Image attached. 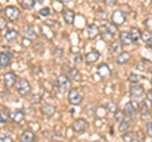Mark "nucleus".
Masks as SVG:
<instances>
[{
	"instance_id": "9d476101",
	"label": "nucleus",
	"mask_w": 152,
	"mask_h": 142,
	"mask_svg": "<svg viewBox=\"0 0 152 142\" xmlns=\"http://www.w3.org/2000/svg\"><path fill=\"white\" fill-rule=\"evenodd\" d=\"M99 57H100V53H99L98 51H90L86 53V56H85V61H86L88 64H94L99 60Z\"/></svg>"
},
{
	"instance_id": "9b49d317",
	"label": "nucleus",
	"mask_w": 152,
	"mask_h": 142,
	"mask_svg": "<svg viewBox=\"0 0 152 142\" xmlns=\"http://www.w3.org/2000/svg\"><path fill=\"white\" fill-rule=\"evenodd\" d=\"M62 17L66 24H72L75 19V13L72 10H70V9H65L62 12Z\"/></svg>"
},
{
	"instance_id": "c9c22d12",
	"label": "nucleus",
	"mask_w": 152,
	"mask_h": 142,
	"mask_svg": "<svg viewBox=\"0 0 152 142\" xmlns=\"http://www.w3.org/2000/svg\"><path fill=\"white\" fill-rule=\"evenodd\" d=\"M123 140L124 141H134V137L132 133H124L123 135Z\"/></svg>"
},
{
	"instance_id": "dca6fc26",
	"label": "nucleus",
	"mask_w": 152,
	"mask_h": 142,
	"mask_svg": "<svg viewBox=\"0 0 152 142\" xmlns=\"http://www.w3.org/2000/svg\"><path fill=\"white\" fill-rule=\"evenodd\" d=\"M131 36H132V41L133 43H138L140 40H142V33L140 32L138 28H132L131 29Z\"/></svg>"
},
{
	"instance_id": "f257e3e1",
	"label": "nucleus",
	"mask_w": 152,
	"mask_h": 142,
	"mask_svg": "<svg viewBox=\"0 0 152 142\" xmlns=\"http://www.w3.org/2000/svg\"><path fill=\"white\" fill-rule=\"evenodd\" d=\"M17 90L22 97H27L31 93V84L26 79H19L17 81Z\"/></svg>"
},
{
	"instance_id": "f3484780",
	"label": "nucleus",
	"mask_w": 152,
	"mask_h": 142,
	"mask_svg": "<svg viewBox=\"0 0 152 142\" xmlns=\"http://www.w3.org/2000/svg\"><path fill=\"white\" fill-rule=\"evenodd\" d=\"M42 112H43V114H46L47 117H52L56 113V107L51 105V104H46V105L42 107Z\"/></svg>"
},
{
	"instance_id": "c85d7f7f",
	"label": "nucleus",
	"mask_w": 152,
	"mask_h": 142,
	"mask_svg": "<svg viewBox=\"0 0 152 142\" xmlns=\"http://www.w3.org/2000/svg\"><path fill=\"white\" fill-rule=\"evenodd\" d=\"M140 79H141V76L137 74H129V76H128V80H129L131 83H138Z\"/></svg>"
},
{
	"instance_id": "79ce46f5",
	"label": "nucleus",
	"mask_w": 152,
	"mask_h": 142,
	"mask_svg": "<svg viewBox=\"0 0 152 142\" xmlns=\"http://www.w3.org/2000/svg\"><path fill=\"white\" fill-rule=\"evenodd\" d=\"M104 1H105V4H107V5H109V7H112V5L115 4V0H104Z\"/></svg>"
},
{
	"instance_id": "7c9ffc66",
	"label": "nucleus",
	"mask_w": 152,
	"mask_h": 142,
	"mask_svg": "<svg viewBox=\"0 0 152 142\" xmlns=\"http://www.w3.org/2000/svg\"><path fill=\"white\" fill-rule=\"evenodd\" d=\"M121 43L122 42H113V45H112V48H113V52H119L122 50V47H121Z\"/></svg>"
},
{
	"instance_id": "a19ab883",
	"label": "nucleus",
	"mask_w": 152,
	"mask_h": 142,
	"mask_svg": "<svg viewBox=\"0 0 152 142\" xmlns=\"http://www.w3.org/2000/svg\"><path fill=\"white\" fill-rule=\"evenodd\" d=\"M147 99H148V102H150V105L152 107V90L147 93Z\"/></svg>"
},
{
	"instance_id": "0eeeda50",
	"label": "nucleus",
	"mask_w": 152,
	"mask_h": 142,
	"mask_svg": "<svg viewBox=\"0 0 152 142\" xmlns=\"http://www.w3.org/2000/svg\"><path fill=\"white\" fill-rule=\"evenodd\" d=\"M5 17L9 20H17L19 17V9L17 7H7L5 8Z\"/></svg>"
},
{
	"instance_id": "e433bc0d",
	"label": "nucleus",
	"mask_w": 152,
	"mask_h": 142,
	"mask_svg": "<svg viewBox=\"0 0 152 142\" xmlns=\"http://www.w3.org/2000/svg\"><path fill=\"white\" fill-rule=\"evenodd\" d=\"M146 131H147V133H148L150 136H152V122H148V123H147Z\"/></svg>"
},
{
	"instance_id": "bb28decb",
	"label": "nucleus",
	"mask_w": 152,
	"mask_h": 142,
	"mask_svg": "<svg viewBox=\"0 0 152 142\" xmlns=\"http://www.w3.org/2000/svg\"><path fill=\"white\" fill-rule=\"evenodd\" d=\"M7 122H8V116H7L5 111L3 109L1 112H0V123H1V126H4Z\"/></svg>"
},
{
	"instance_id": "f03ea898",
	"label": "nucleus",
	"mask_w": 152,
	"mask_h": 142,
	"mask_svg": "<svg viewBox=\"0 0 152 142\" xmlns=\"http://www.w3.org/2000/svg\"><path fill=\"white\" fill-rule=\"evenodd\" d=\"M145 97V89L141 85H133L131 88V98L134 102H142V99Z\"/></svg>"
},
{
	"instance_id": "393cba45",
	"label": "nucleus",
	"mask_w": 152,
	"mask_h": 142,
	"mask_svg": "<svg viewBox=\"0 0 152 142\" xmlns=\"http://www.w3.org/2000/svg\"><path fill=\"white\" fill-rule=\"evenodd\" d=\"M128 128H129V122L123 119V121L121 122L119 128H118V130H119V132H122V133H124V132H127V131H128Z\"/></svg>"
},
{
	"instance_id": "6e6552de",
	"label": "nucleus",
	"mask_w": 152,
	"mask_h": 142,
	"mask_svg": "<svg viewBox=\"0 0 152 142\" xmlns=\"http://www.w3.org/2000/svg\"><path fill=\"white\" fill-rule=\"evenodd\" d=\"M126 22V17L121 10H115L112 14V23H114L115 26H122Z\"/></svg>"
},
{
	"instance_id": "f704fd0d",
	"label": "nucleus",
	"mask_w": 152,
	"mask_h": 142,
	"mask_svg": "<svg viewBox=\"0 0 152 142\" xmlns=\"http://www.w3.org/2000/svg\"><path fill=\"white\" fill-rule=\"evenodd\" d=\"M146 112H148V111H147L146 104L143 102H140V113H141V114H143V113H146Z\"/></svg>"
},
{
	"instance_id": "37998d69",
	"label": "nucleus",
	"mask_w": 152,
	"mask_h": 142,
	"mask_svg": "<svg viewBox=\"0 0 152 142\" xmlns=\"http://www.w3.org/2000/svg\"><path fill=\"white\" fill-rule=\"evenodd\" d=\"M72 0H61V3H64V4H70Z\"/></svg>"
},
{
	"instance_id": "6ab92c4d",
	"label": "nucleus",
	"mask_w": 152,
	"mask_h": 142,
	"mask_svg": "<svg viewBox=\"0 0 152 142\" xmlns=\"http://www.w3.org/2000/svg\"><path fill=\"white\" fill-rule=\"evenodd\" d=\"M98 74L100 75L102 78H107V76H109V75H110V70H109L108 65L103 64V65L99 66V67H98Z\"/></svg>"
},
{
	"instance_id": "b1692460",
	"label": "nucleus",
	"mask_w": 152,
	"mask_h": 142,
	"mask_svg": "<svg viewBox=\"0 0 152 142\" xmlns=\"http://www.w3.org/2000/svg\"><path fill=\"white\" fill-rule=\"evenodd\" d=\"M36 3H37L36 0H23L22 5H23V8H24V9H32L33 7H34Z\"/></svg>"
},
{
	"instance_id": "4468645a",
	"label": "nucleus",
	"mask_w": 152,
	"mask_h": 142,
	"mask_svg": "<svg viewBox=\"0 0 152 142\" xmlns=\"http://www.w3.org/2000/svg\"><path fill=\"white\" fill-rule=\"evenodd\" d=\"M119 41L122 42V45H131V43H133L131 32H122L119 34Z\"/></svg>"
},
{
	"instance_id": "39448f33",
	"label": "nucleus",
	"mask_w": 152,
	"mask_h": 142,
	"mask_svg": "<svg viewBox=\"0 0 152 142\" xmlns=\"http://www.w3.org/2000/svg\"><path fill=\"white\" fill-rule=\"evenodd\" d=\"M88 127H89L88 122L85 119H81V118H80V119H76L72 123V130L75 132H77V133H84V132L88 130Z\"/></svg>"
},
{
	"instance_id": "f8f14e48",
	"label": "nucleus",
	"mask_w": 152,
	"mask_h": 142,
	"mask_svg": "<svg viewBox=\"0 0 152 142\" xmlns=\"http://www.w3.org/2000/svg\"><path fill=\"white\" fill-rule=\"evenodd\" d=\"M98 34H99V29H98V27L95 24H89L86 27V36H88L89 40L95 38Z\"/></svg>"
},
{
	"instance_id": "a878e982",
	"label": "nucleus",
	"mask_w": 152,
	"mask_h": 142,
	"mask_svg": "<svg viewBox=\"0 0 152 142\" xmlns=\"http://www.w3.org/2000/svg\"><path fill=\"white\" fill-rule=\"evenodd\" d=\"M107 111L112 112V113H115V112H117V104L114 103L113 100L108 102V104H107Z\"/></svg>"
},
{
	"instance_id": "cd10ccee",
	"label": "nucleus",
	"mask_w": 152,
	"mask_h": 142,
	"mask_svg": "<svg viewBox=\"0 0 152 142\" xmlns=\"http://www.w3.org/2000/svg\"><path fill=\"white\" fill-rule=\"evenodd\" d=\"M105 29H107L109 33H110L112 36H114V34H115V33H117V26L114 24V23H113V24H108Z\"/></svg>"
},
{
	"instance_id": "c03bdc74",
	"label": "nucleus",
	"mask_w": 152,
	"mask_h": 142,
	"mask_svg": "<svg viewBox=\"0 0 152 142\" xmlns=\"http://www.w3.org/2000/svg\"><path fill=\"white\" fill-rule=\"evenodd\" d=\"M36 1H37L38 4H43V1H45V0H36Z\"/></svg>"
},
{
	"instance_id": "473e14b6",
	"label": "nucleus",
	"mask_w": 152,
	"mask_h": 142,
	"mask_svg": "<svg viewBox=\"0 0 152 142\" xmlns=\"http://www.w3.org/2000/svg\"><path fill=\"white\" fill-rule=\"evenodd\" d=\"M39 14L41 15H43V17H48L50 14H51V10H50V8H42L41 10H39Z\"/></svg>"
},
{
	"instance_id": "4be33fe9",
	"label": "nucleus",
	"mask_w": 152,
	"mask_h": 142,
	"mask_svg": "<svg viewBox=\"0 0 152 142\" xmlns=\"http://www.w3.org/2000/svg\"><path fill=\"white\" fill-rule=\"evenodd\" d=\"M20 140L24 141V142H32L33 140H34V133H33L32 131H24L22 133Z\"/></svg>"
},
{
	"instance_id": "4c0bfd02",
	"label": "nucleus",
	"mask_w": 152,
	"mask_h": 142,
	"mask_svg": "<svg viewBox=\"0 0 152 142\" xmlns=\"http://www.w3.org/2000/svg\"><path fill=\"white\" fill-rule=\"evenodd\" d=\"M10 141H13L10 136H8V135L4 136V135H1V142H10Z\"/></svg>"
},
{
	"instance_id": "ea45409f",
	"label": "nucleus",
	"mask_w": 152,
	"mask_h": 142,
	"mask_svg": "<svg viewBox=\"0 0 152 142\" xmlns=\"http://www.w3.org/2000/svg\"><path fill=\"white\" fill-rule=\"evenodd\" d=\"M141 117H142V119H143V121H150L148 112H146V113H143V114H141Z\"/></svg>"
},
{
	"instance_id": "58836bf2",
	"label": "nucleus",
	"mask_w": 152,
	"mask_h": 142,
	"mask_svg": "<svg viewBox=\"0 0 152 142\" xmlns=\"http://www.w3.org/2000/svg\"><path fill=\"white\" fill-rule=\"evenodd\" d=\"M0 28H1V31H4L7 28V22H5V19L4 18H1L0 19Z\"/></svg>"
},
{
	"instance_id": "2eb2a0df",
	"label": "nucleus",
	"mask_w": 152,
	"mask_h": 142,
	"mask_svg": "<svg viewBox=\"0 0 152 142\" xmlns=\"http://www.w3.org/2000/svg\"><path fill=\"white\" fill-rule=\"evenodd\" d=\"M129 60H131V55L128 53V52H122V53H119L117 56V64H119V65H124L127 62H129Z\"/></svg>"
},
{
	"instance_id": "a211bd4d",
	"label": "nucleus",
	"mask_w": 152,
	"mask_h": 142,
	"mask_svg": "<svg viewBox=\"0 0 152 142\" xmlns=\"http://www.w3.org/2000/svg\"><path fill=\"white\" fill-rule=\"evenodd\" d=\"M18 32L15 31V29H9V31H7V33H5V38H7V41H9V42H17V40H18Z\"/></svg>"
},
{
	"instance_id": "5701e85b",
	"label": "nucleus",
	"mask_w": 152,
	"mask_h": 142,
	"mask_svg": "<svg viewBox=\"0 0 152 142\" xmlns=\"http://www.w3.org/2000/svg\"><path fill=\"white\" fill-rule=\"evenodd\" d=\"M24 33H26V37H28L29 40H34L37 37V33L34 31V28L31 27V26H28V27L24 28Z\"/></svg>"
},
{
	"instance_id": "aec40b11",
	"label": "nucleus",
	"mask_w": 152,
	"mask_h": 142,
	"mask_svg": "<svg viewBox=\"0 0 152 142\" xmlns=\"http://www.w3.org/2000/svg\"><path fill=\"white\" fill-rule=\"evenodd\" d=\"M0 64H1V67L3 69H5L8 67L9 65H10V56L7 55L5 52H1V55H0Z\"/></svg>"
},
{
	"instance_id": "72a5a7b5",
	"label": "nucleus",
	"mask_w": 152,
	"mask_h": 142,
	"mask_svg": "<svg viewBox=\"0 0 152 142\" xmlns=\"http://www.w3.org/2000/svg\"><path fill=\"white\" fill-rule=\"evenodd\" d=\"M123 116H124V112H119V111L115 112V119L118 122H122L123 121Z\"/></svg>"
},
{
	"instance_id": "412c9836",
	"label": "nucleus",
	"mask_w": 152,
	"mask_h": 142,
	"mask_svg": "<svg viewBox=\"0 0 152 142\" xmlns=\"http://www.w3.org/2000/svg\"><path fill=\"white\" fill-rule=\"evenodd\" d=\"M67 76L71 79V80H76V81H79L80 79H81V76H80V72H79V70H76V69H69L67 71Z\"/></svg>"
},
{
	"instance_id": "1a4fd4ad",
	"label": "nucleus",
	"mask_w": 152,
	"mask_h": 142,
	"mask_svg": "<svg viewBox=\"0 0 152 142\" xmlns=\"http://www.w3.org/2000/svg\"><path fill=\"white\" fill-rule=\"evenodd\" d=\"M17 81H18L17 76H15V74H13V72H8L3 76V83L5 84L7 88H12L14 84H17Z\"/></svg>"
},
{
	"instance_id": "7ed1b4c3",
	"label": "nucleus",
	"mask_w": 152,
	"mask_h": 142,
	"mask_svg": "<svg viewBox=\"0 0 152 142\" xmlns=\"http://www.w3.org/2000/svg\"><path fill=\"white\" fill-rule=\"evenodd\" d=\"M81 100H83V97H81V94H80V91L77 90V89H71V90L69 91L70 104H72V105H79V104L81 103Z\"/></svg>"
},
{
	"instance_id": "20e7f679",
	"label": "nucleus",
	"mask_w": 152,
	"mask_h": 142,
	"mask_svg": "<svg viewBox=\"0 0 152 142\" xmlns=\"http://www.w3.org/2000/svg\"><path fill=\"white\" fill-rule=\"evenodd\" d=\"M57 86H58L61 93H65L66 90H69L70 88V78L65 76V75H60L57 79Z\"/></svg>"
},
{
	"instance_id": "2f4dec72",
	"label": "nucleus",
	"mask_w": 152,
	"mask_h": 142,
	"mask_svg": "<svg viewBox=\"0 0 152 142\" xmlns=\"http://www.w3.org/2000/svg\"><path fill=\"white\" fill-rule=\"evenodd\" d=\"M74 62H75V65H81L83 62H84V60H83V56L81 55H76L75 57H74Z\"/></svg>"
},
{
	"instance_id": "ddd939ff",
	"label": "nucleus",
	"mask_w": 152,
	"mask_h": 142,
	"mask_svg": "<svg viewBox=\"0 0 152 142\" xmlns=\"http://www.w3.org/2000/svg\"><path fill=\"white\" fill-rule=\"evenodd\" d=\"M123 112H124V116L132 118V117H134V116H136L137 109H136V107L129 102V103H127L126 105H124V111H123Z\"/></svg>"
},
{
	"instance_id": "c756f323",
	"label": "nucleus",
	"mask_w": 152,
	"mask_h": 142,
	"mask_svg": "<svg viewBox=\"0 0 152 142\" xmlns=\"http://www.w3.org/2000/svg\"><path fill=\"white\" fill-rule=\"evenodd\" d=\"M145 27H146V29L147 31H150V32H152V17L151 18H147V19L145 20Z\"/></svg>"
},
{
	"instance_id": "423d86ee",
	"label": "nucleus",
	"mask_w": 152,
	"mask_h": 142,
	"mask_svg": "<svg viewBox=\"0 0 152 142\" xmlns=\"http://www.w3.org/2000/svg\"><path fill=\"white\" fill-rule=\"evenodd\" d=\"M9 117H10V119L17 123V124H20V123L24 121V113H23L20 109H14L9 113Z\"/></svg>"
},
{
	"instance_id": "a18cd8bd",
	"label": "nucleus",
	"mask_w": 152,
	"mask_h": 142,
	"mask_svg": "<svg viewBox=\"0 0 152 142\" xmlns=\"http://www.w3.org/2000/svg\"><path fill=\"white\" fill-rule=\"evenodd\" d=\"M151 84H152V78H151Z\"/></svg>"
}]
</instances>
